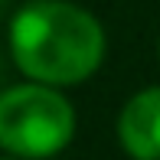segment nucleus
<instances>
[{"label": "nucleus", "instance_id": "nucleus-1", "mask_svg": "<svg viewBox=\"0 0 160 160\" xmlns=\"http://www.w3.org/2000/svg\"><path fill=\"white\" fill-rule=\"evenodd\" d=\"M10 52L20 72L42 85H72L88 78L105 59L98 20L75 3L36 0L10 23Z\"/></svg>", "mask_w": 160, "mask_h": 160}, {"label": "nucleus", "instance_id": "nucleus-2", "mask_svg": "<svg viewBox=\"0 0 160 160\" xmlns=\"http://www.w3.org/2000/svg\"><path fill=\"white\" fill-rule=\"evenodd\" d=\"M75 134V111L46 85H17L0 95V147L39 160L59 154Z\"/></svg>", "mask_w": 160, "mask_h": 160}, {"label": "nucleus", "instance_id": "nucleus-3", "mask_svg": "<svg viewBox=\"0 0 160 160\" xmlns=\"http://www.w3.org/2000/svg\"><path fill=\"white\" fill-rule=\"evenodd\" d=\"M118 137L134 160H160V88H144L124 105Z\"/></svg>", "mask_w": 160, "mask_h": 160}]
</instances>
